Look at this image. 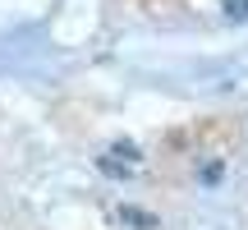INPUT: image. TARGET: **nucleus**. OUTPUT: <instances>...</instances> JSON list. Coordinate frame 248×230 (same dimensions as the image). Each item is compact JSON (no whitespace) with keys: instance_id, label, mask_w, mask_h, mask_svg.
I'll return each mask as SVG.
<instances>
[{"instance_id":"f257e3e1","label":"nucleus","mask_w":248,"mask_h":230,"mask_svg":"<svg viewBox=\"0 0 248 230\" xmlns=\"http://www.w3.org/2000/svg\"><path fill=\"white\" fill-rule=\"evenodd\" d=\"M101 170H110V175H129V170H138V148H133V143H115V148H106Z\"/></svg>"},{"instance_id":"f03ea898","label":"nucleus","mask_w":248,"mask_h":230,"mask_svg":"<svg viewBox=\"0 0 248 230\" xmlns=\"http://www.w3.org/2000/svg\"><path fill=\"white\" fill-rule=\"evenodd\" d=\"M120 221L124 226H133V230H152V226H156V216H147V212H138V207H120Z\"/></svg>"},{"instance_id":"7ed1b4c3","label":"nucleus","mask_w":248,"mask_h":230,"mask_svg":"<svg viewBox=\"0 0 248 230\" xmlns=\"http://www.w3.org/2000/svg\"><path fill=\"white\" fill-rule=\"evenodd\" d=\"M225 9H230L234 18H244V14H248V0H225Z\"/></svg>"}]
</instances>
